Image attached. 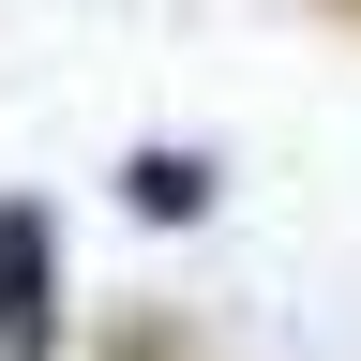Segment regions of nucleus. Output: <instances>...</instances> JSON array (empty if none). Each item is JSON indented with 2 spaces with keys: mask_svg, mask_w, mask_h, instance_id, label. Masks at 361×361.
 I'll return each mask as SVG.
<instances>
[{
  "mask_svg": "<svg viewBox=\"0 0 361 361\" xmlns=\"http://www.w3.org/2000/svg\"><path fill=\"white\" fill-rule=\"evenodd\" d=\"M196 196H211L196 151H135V211H196Z\"/></svg>",
  "mask_w": 361,
  "mask_h": 361,
  "instance_id": "2",
  "label": "nucleus"
},
{
  "mask_svg": "<svg viewBox=\"0 0 361 361\" xmlns=\"http://www.w3.org/2000/svg\"><path fill=\"white\" fill-rule=\"evenodd\" d=\"M45 331H61V241L30 196H0V361H45Z\"/></svg>",
  "mask_w": 361,
  "mask_h": 361,
  "instance_id": "1",
  "label": "nucleus"
}]
</instances>
